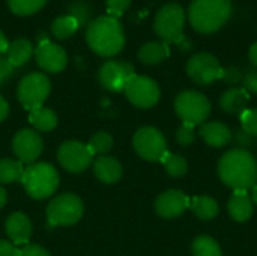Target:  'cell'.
Here are the masks:
<instances>
[{
    "mask_svg": "<svg viewBox=\"0 0 257 256\" xmlns=\"http://www.w3.org/2000/svg\"><path fill=\"white\" fill-rule=\"evenodd\" d=\"M190 207V199L181 190H167L155 201V211L163 219H176Z\"/></svg>",
    "mask_w": 257,
    "mask_h": 256,
    "instance_id": "cell-16",
    "label": "cell"
},
{
    "mask_svg": "<svg viewBox=\"0 0 257 256\" xmlns=\"http://www.w3.org/2000/svg\"><path fill=\"white\" fill-rule=\"evenodd\" d=\"M8 237L14 244H27L32 237V222L23 213H12L5 223Z\"/></svg>",
    "mask_w": 257,
    "mask_h": 256,
    "instance_id": "cell-17",
    "label": "cell"
},
{
    "mask_svg": "<svg viewBox=\"0 0 257 256\" xmlns=\"http://www.w3.org/2000/svg\"><path fill=\"white\" fill-rule=\"evenodd\" d=\"M47 0H8L9 9L21 17L32 15L44 8Z\"/></svg>",
    "mask_w": 257,
    "mask_h": 256,
    "instance_id": "cell-32",
    "label": "cell"
},
{
    "mask_svg": "<svg viewBox=\"0 0 257 256\" xmlns=\"http://www.w3.org/2000/svg\"><path fill=\"white\" fill-rule=\"evenodd\" d=\"M175 112L182 122L202 125L211 113V101L197 91H184L175 100Z\"/></svg>",
    "mask_w": 257,
    "mask_h": 256,
    "instance_id": "cell-6",
    "label": "cell"
},
{
    "mask_svg": "<svg viewBox=\"0 0 257 256\" xmlns=\"http://www.w3.org/2000/svg\"><path fill=\"white\" fill-rule=\"evenodd\" d=\"M93 172L101 183L114 184L122 177V164L113 157L102 155L93 161Z\"/></svg>",
    "mask_w": 257,
    "mask_h": 256,
    "instance_id": "cell-21",
    "label": "cell"
},
{
    "mask_svg": "<svg viewBox=\"0 0 257 256\" xmlns=\"http://www.w3.org/2000/svg\"><path fill=\"white\" fill-rule=\"evenodd\" d=\"M51 91V83L45 74L32 72L27 74L17 88V98L21 106L27 110L42 107L44 101L48 98Z\"/></svg>",
    "mask_w": 257,
    "mask_h": 256,
    "instance_id": "cell-8",
    "label": "cell"
},
{
    "mask_svg": "<svg viewBox=\"0 0 257 256\" xmlns=\"http://www.w3.org/2000/svg\"><path fill=\"white\" fill-rule=\"evenodd\" d=\"M230 14V0H193L188 9V20L197 32L214 33L227 23Z\"/></svg>",
    "mask_w": 257,
    "mask_h": 256,
    "instance_id": "cell-3",
    "label": "cell"
},
{
    "mask_svg": "<svg viewBox=\"0 0 257 256\" xmlns=\"http://www.w3.org/2000/svg\"><path fill=\"white\" fill-rule=\"evenodd\" d=\"M185 26V11L179 3L164 5L154 21V30L161 38L163 42L176 44L181 50L187 51L191 48L190 39L184 35Z\"/></svg>",
    "mask_w": 257,
    "mask_h": 256,
    "instance_id": "cell-4",
    "label": "cell"
},
{
    "mask_svg": "<svg viewBox=\"0 0 257 256\" xmlns=\"http://www.w3.org/2000/svg\"><path fill=\"white\" fill-rule=\"evenodd\" d=\"M0 256H20V249H17L11 241L0 240Z\"/></svg>",
    "mask_w": 257,
    "mask_h": 256,
    "instance_id": "cell-41",
    "label": "cell"
},
{
    "mask_svg": "<svg viewBox=\"0 0 257 256\" xmlns=\"http://www.w3.org/2000/svg\"><path fill=\"white\" fill-rule=\"evenodd\" d=\"M35 57L39 65L47 72H60L66 68L68 65V54L63 47L50 42L48 39L42 41L36 50H35Z\"/></svg>",
    "mask_w": 257,
    "mask_h": 256,
    "instance_id": "cell-15",
    "label": "cell"
},
{
    "mask_svg": "<svg viewBox=\"0 0 257 256\" xmlns=\"http://www.w3.org/2000/svg\"><path fill=\"white\" fill-rule=\"evenodd\" d=\"M84 211L81 199L72 193H63L54 198L47 207V219L51 228L75 225Z\"/></svg>",
    "mask_w": 257,
    "mask_h": 256,
    "instance_id": "cell-7",
    "label": "cell"
},
{
    "mask_svg": "<svg viewBox=\"0 0 257 256\" xmlns=\"http://www.w3.org/2000/svg\"><path fill=\"white\" fill-rule=\"evenodd\" d=\"M200 137L212 148H223L232 142V130L220 121L205 122L199 130Z\"/></svg>",
    "mask_w": 257,
    "mask_h": 256,
    "instance_id": "cell-18",
    "label": "cell"
},
{
    "mask_svg": "<svg viewBox=\"0 0 257 256\" xmlns=\"http://www.w3.org/2000/svg\"><path fill=\"white\" fill-rule=\"evenodd\" d=\"M242 86L248 94H257V69H247L242 77Z\"/></svg>",
    "mask_w": 257,
    "mask_h": 256,
    "instance_id": "cell-38",
    "label": "cell"
},
{
    "mask_svg": "<svg viewBox=\"0 0 257 256\" xmlns=\"http://www.w3.org/2000/svg\"><path fill=\"white\" fill-rule=\"evenodd\" d=\"M130 103L140 109H151L160 100V86L155 80L145 75H134L123 89Z\"/></svg>",
    "mask_w": 257,
    "mask_h": 256,
    "instance_id": "cell-10",
    "label": "cell"
},
{
    "mask_svg": "<svg viewBox=\"0 0 257 256\" xmlns=\"http://www.w3.org/2000/svg\"><path fill=\"white\" fill-rule=\"evenodd\" d=\"M6 201H8V195H6L5 189L0 186V208H3V207H5Z\"/></svg>",
    "mask_w": 257,
    "mask_h": 256,
    "instance_id": "cell-45",
    "label": "cell"
},
{
    "mask_svg": "<svg viewBox=\"0 0 257 256\" xmlns=\"http://www.w3.org/2000/svg\"><path fill=\"white\" fill-rule=\"evenodd\" d=\"M136 75L131 63L123 60H108L98 71V80L101 86L110 92H120L126 83Z\"/></svg>",
    "mask_w": 257,
    "mask_h": 256,
    "instance_id": "cell-13",
    "label": "cell"
},
{
    "mask_svg": "<svg viewBox=\"0 0 257 256\" xmlns=\"http://www.w3.org/2000/svg\"><path fill=\"white\" fill-rule=\"evenodd\" d=\"M248 101H250V94L244 88H232L221 95L220 106L226 113L241 116L247 110Z\"/></svg>",
    "mask_w": 257,
    "mask_h": 256,
    "instance_id": "cell-20",
    "label": "cell"
},
{
    "mask_svg": "<svg viewBox=\"0 0 257 256\" xmlns=\"http://www.w3.org/2000/svg\"><path fill=\"white\" fill-rule=\"evenodd\" d=\"M253 192H251V199H253V204H256L257 205V184L251 189Z\"/></svg>",
    "mask_w": 257,
    "mask_h": 256,
    "instance_id": "cell-46",
    "label": "cell"
},
{
    "mask_svg": "<svg viewBox=\"0 0 257 256\" xmlns=\"http://www.w3.org/2000/svg\"><path fill=\"white\" fill-rule=\"evenodd\" d=\"M20 256H51L44 247L38 244H26L23 249H20Z\"/></svg>",
    "mask_w": 257,
    "mask_h": 256,
    "instance_id": "cell-40",
    "label": "cell"
},
{
    "mask_svg": "<svg viewBox=\"0 0 257 256\" xmlns=\"http://www.w3.org/2000/svg\"><path fill=\"white\" fill-rule=\"evenodd\" d=\"M8 48H9V42H8V39H6V36L3 35V32L0 30V54L6 53Z\"/></svg>",
    "mask_w": 257,
    "mask_h": 256,
    "instance_id": "cell-44",
    "label": "cell"
},
{
    "mask_svg": "<svg viewBox=\"0 0 257 256\" xmlns=\"http://www.w3.org/2000/svg\"><path fill=\"white\" fill-rule=\"evenodd\" d=\"M218 177L227 187L248 192L257 184V160L245 149H230L218 161Z\"/></svg>",
    "mask_w": 257,
    "mask_h": 256,
    "instance_id": "cell-1",
    "label": "cell"
},
{
    "mask_svg": "<svg viewBox=\"0 0 257 256\" xmlns=\"http://www.w3.org/2000/svg\"><path fill=\"white\" fill-rule=\"evenodd\" d=\"M190 208L200 220H212L220 211L218 202L211 196H194L190 201Z\"/></svg>",
    "mask_w": 257,
    "mask_h": 256,
    "instance_id": "cell-24",
    "label": "cell"
},
{
    "mask_svg": "<svg viewBox=\"0 0 257 256\" xmlns=\"http://www.w3.org/2000/svg\"><path fill=\"white\" fill-rule=\"evenodd\" d=\"M232 139H235V143L239 146V149H245L247 151V148H251L254 145V137L251 134H248L247 131H244L242 128L236 130L235 131V137H232Z\"/></svg>",
    "mask_w": 257,
    "mask_h": 256,
    "instance_id": "cell-37",
    "label": "cell"
},
{
    "mask_svg": "<svg viewBox=\"0 0 257 256\" xmlns=\"http://www.w3.org/2000/svg\"><path fill=\"white\" fill-rule=\"evenodd\" d=\"M21 183L32 199H47L59 187V174L48 163H33L23 172Z\"/></svg>",
    "mask_w": 257,
    "mask_h": 256,
    "instance_id": "cell-5",
    "label": "cell"
},
{
    "mask_svg": "<svg viewBox=\"0 0 257 256\" xmlns=\"http://www.w3.org/2000/svg\"><path fill=\"white\" fill-rule=\"evenodd\" d=\"M239 118H241L242 130L251 134L253 137H257V109H251V110L247 109Z\"/></svg>",
    "mask_w": 257,
    "mask_h": 256,
    "instance_id": "cell-34",
    "label": "cell"
},
{
    "mask_svg": "<svg viewBox=\"0 0 257 256\" xmlns=\"http://www.w3.org/2000/svg\"><path fill=\"white\" fill-rule=\"evenodd\" d=\"M29 121L39 131H51L57 125V115L51 109L38 107V109L30 110Z\"/></svg>",
    "mask_w": 257,
    "mask_h": 256,
    "instance_id": "cell-25",
    "label": "cell"
},
{
    "mask_svg": "<svg viewBox=\"0 0 257 256\" xmlns=\"http://www.w3.org/2000/svg\"><path fill=\"white\" fill-rule=\"evenodd\" d=\"M57 160L65 170L80 174L92 164L93 155L87 145L77 140H68L60 145L57 151Z\"/></svg>",
    "mask_w": 257,
    "mask_h": 256,
    "instance_id": "cell-12",
    "label": "cell"
},
{
    "mask_svg": "<svg viewBox=\"0 0 257 256\" xmlns=\"http://www.w3.org/2000/svg\"><path fill=\"white\" fill-rule=\"evenodd\" d=\"M227 211L235 222H247L253 216V199L245 190H233L227 204Z\"/></svg>",
    "mask_w": 257,
    "mask_h": 256,
    "instance_id": "cell-19",
    "label": "cell"
},
{
    "mask_svg": "<svg viewBox=\"0 0 257 256\" xmlns=\"http://www.w3.org/2000/svg\"><path fill=\"white\" fill-rule=\"evenodd\" d=\"M242 77H244V74L241 72L239 68H236V66H227V68H223L220 78L224 83L230 84V86H236L238 83H242Z\"/></svg>",
    "mask_w": 257,
    "mask_h": 256,
    "instance_id": "cell-35",
    "label": "cell"
},
{
    "mask_svg": "<svg viewBox=\"0 0 257 256\" xmlns=\"http://www.w3.org/2000/svg\"><path fill=\"white\" fill-rule=\"evenodd\" d=\"M221 65L211 53H197L187 62V74L197 84H211L221 77Z\"/></svg>",
    "mask_w": 257,
    "mask_h": 256,
    "instance_id": "cell-11",
    "label": "cell"
},
{
    "mask_svg": "<svg viewBox=\"0 0 257 256\" xmlns=\"http://www.w3.org/2000/svg\"><path fill=\"white\" fill-rule=\"evenodd\" d=\"M193 256H223L220 244L208 235H200L193 243Z\"/></svg>",
    "mask_w": 257,
    "mask_h": 256,
    "instance_id": "cell-29",
    "label": "cell"
},
{
    "mask_svg": "<svg viewBox=\"0 0 257 256\" xmlns=\"http://www.w3.org/2000/svg\"><path fill=\"white\" fill-rule=\"evenodd\" d=\"M196 140V131L194 125L182 122V125L176 130V142L181 146H190Z\"/></svg>",
    "mask_w": 257,
    "mask_h": 256,
    "instance_id": "cell-33",
    "label": "cell"
},
{
    "mask_svg": "<svg viewBox=\"0 0 257 256\" xmlns=\"http://www.w3.org/2000/svg\"><path fill=\"white\" fill-rule=\"evenodd\" d=\"M248 57L251 60V63L257 68V42H254L251 47H250V51H248Z\"/></svg>",
    "mask_w": 257,
    "mask_h": 256,
    "instance_id": "cell-43",
    "label": "cell"
},
{
    "mask_svg": "<svg viewBox=\"0 0 257 256\" xmlns=\"http://www.w3.org/2000/svg\"><path fill=\"white\" fill-rule=\"evenodd\" d=\"M44 142L35 130H20L12 140V151L21 163L33 164V161L42 154Z\"/></svg>",
    "mask_w": 257,
    "mask_h": 256,
    "instance_id": "cell-14",
    "label": "cell"
},
{
    "mask_svg": "<svg viewBox=\"0 0 257 256\" xmlns=\"http://www.w3.org/2000/svg\"><path fill=\"white\" fill-rule=\"evenodd\" d=\"M87 148L92 152V155L102 157L113 148V137L105 131H98L92 136L90 142L87 143Z\"/></svg>",
    "mask_w": 257,
    "mask_h": 256,
    "instance_id": "cell-31",
    "label": "cell"
},
{
    "mask_svg": "<svg viewBox=\"0 0 257 256\" xmlns=\"http://www.w3.org/2000/svg\"><path fill=\"white\" fill-rule=\"evenodd\" d=\"M15 72V68L8 62L6 57H0V86L5 84Z\"/></svg>",
    "mask_w": 257,
    "mask_h": 256,
    "instance_id": "cell-39",
    "label": "cell"
},
{
    "mask_svg": "<svg viewBox=\"0 0 257 256\" xmlns=\"http://www.w3.org/2000/svg\"><path fill=\"white\" fill-rule=\"evenodd\" d=\"M23 172L24 169H23L21 161L12 160V158L0 160V184H12V183L21 181Z\"/></svg>",
    "mask_w": 257,
    "mask_h": 256,
    "instance_id": "cell-26",
    "label": "cell"
},
{
    "mask_svg": "<svg viewBox=\"0 0 257 256\" xmlns=\"http://www.w3.org/2000/svg\"><path fill=\"white\" fill-rule=\"evenodd\" d=\"M86 41L90 50L98 56H116L125 45V35L120 21L110 15L92 20V23L87 26Z\"/></svg>",
    "mask_w": 257,
    "mask_h": 256,
    "instance_id": "cell-2",
    "label": "cell"
},
{
    "mask_svg": "<svg viewBox=\"0 0 257 256\" xmlns=\"http://www.w3.org/2000/svg\"><path fill=\"white\" fill-rule=\"evenodd\" d=\"M170 54L169 45L163 41H151L140 47L139 60L145 65H158L166 60Z\"/></svg>",
    "mask_w": 257,
    "mask_h": 256,
    "instance_id": "cell-22",
    "label": "cell"
},
{
    "mask_svg": "<svg viewBox=\"0 0 257 256\" xmlns=\"http://www.w3.org/2000/svg\"><path fill=\"white\" fill-rule=\"evenodd\" d=\"M68 15H71L77 21L78 27H84L92 23L93 11H92L90 3L84 0H75L68 6Z\"/></svg>",
    "mask_w": 257,
    "mask_h": 256,
    "instance_id": "cell-28",
    "label": "cell"
},
{
    "mask_svg": "<svg viewBox=\"0 0 257 256\" xmlns=\"http://www.w3.org/2000/svg\"><path fill=\"white\" fill-rule=\"evenodd\" d=\"M107 5V12L110 17H120L126 12V9L131 5V0H105Z\"/></svg>",
    "mask_w": 257,
    "mask_h": 256,
    "instance_id": "cell-36",
    "label": "cell"
},
{
    "mask_svg": "<svg viewBox=\"0 0 257 256\" xmlns=\"http://www.w3.org/2000/svg\"><path fill=\"white\" fill-rule=\"evenodd\" d=\"M33 53H35V50H33L32 42L24 38H20L9 44V48L6 51V54H8L6 59L14 68H20L30 60Z\"/></svg>",
    "mask_w": 257,
    "mask_h": 256,
    "instance_id": "cell-23",
    "label": "cell"
},
{
    "mask_svg": "<svg viewBox=\"0 0 257 256\" xmlns=\"http://www.w3.org/2000/svg\"><path fill=\"white\" fill-rule=\"evenodd\" d=\"M136 152L148 161H161L167 154V140L164 134L154 127L140 128L133 139Z\"/></svg>",
    "mask_w": 257,
    "mask_h": 256,
    "instance_id": "cell-9",
    "label": "cell"
},
{
    "mask_svg": "<svg viewBox=\"0 0 257 256\" xmlns=\"http://www.w3.org/2000/svg\"><path fill=\"white\" fill-rule=\"evenodd\" d=\"M9 113V104L6 103V100L0 95V122H3L6 119Z\"/></svg>",
    "mask_w": 257,
    "mask_h": 256,
    "instance_id": "cell-42",
    "label": "cell"
},
{
    "mask_svg": "<svg viewBox=\"0 0 257 256\" xmlns=\"http://www.w3.org/2000/svg\"><path fill=\"white\" fill-rule=\"evenodd\" d=\"M78 24L77 21L71 17V15H62L57 17L53 24H51V33L57 38V39H68L71 38L77 30H78Z\"/></svg>",
    "mask_w": 257,
    "mask_h": 256,
    "instance_id": "cell-27",
    "label": "cell"
},
{
    "mask_svg": "<svg viewBox=\"0 0 257 256\" xmlns=\"http://www.w3.org/2000/svg\"><path fill=\"white\" fill-rule=\"evenodd\" d=\"M163 164H164V169L166 172L173 177V178H181L187 174L188 170V163L187 160L179 155V154H170L167 152L163 158H161Z\"/></svg>",
    "mask_w": 257,
    "mask_h": 256,
    "instance_id": "cell-30",
    "label": "cell"
}]
</instances>
